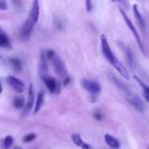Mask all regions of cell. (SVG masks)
Wrapping results in <instances>:
<instances>
[{
    "label": "cell",
    "instance_id": "5bb4252c",
    "mask_svg": "<svg viewBox=\"0 0 149 149\" xmlns=\"http://www.w3.org/2000/svg\"><path fill=\"white\" fill-rule=\"evenodd\" d=\"M112 65H113V68H114V69H115V70H116V71H118V72H119V73H120L125 79H129L128 71H127V70H126V68L121 64V62H120V61H118V59H116Z\"/></svg>",
    "mask_w": 149,
    "mask_h": 149
},
{
    "label": "cell",
    "instance_id": "8992f818",
    "mask_svg": "<svg viewBox=\"0 0 149 149\" xmlns=\"http://www.w3.org/2000/svg\"><path fill=\"white\" fill-rule=\"evenodd\" d=\"M81 86L88 91L90 93H93V94H97L100 92V85L97 83V81H93V80H90V79H83L81 80Z\"/></svg>",
    "mask_w": 149,
    "mask_h": 149
},
{
    "label": "cell",
    "instance_id": "484cf974",
    "mask_svg": "<svg viewBox=\"0 0 149 149\" xmlns=\"http://www.w3.org/2000/svg\"><path fill=\"white\" fill-rule=\"evenodd\" d=\"M1 91H2V87H1V84H0V93H1Z\"/></svg>",
    "mask_w": 149,
    "mask_h": 149
},
{
    "label": "cell",
    "instance_id": "4316f807",
    "mask_svg": "<svg viewBox=\"0 0 149 149\" xmlns=\"http://www.w3.org/2000/svg\"><path fill=\"white\" fill-rule=\"evenodd\" d=\"M15 149H21V148H19V147H16V148H15Z\"/></svg>",
    "mask_w": 149,
    "mask_h": 149
},
{
    "label": "cell",
    "instance_id": "44dd1931",
    "mask_svg": "<svg viewBox=\"0 0 149 149\" xmlns=\"http://www.w3.org/2000/svg\"><path fill=\"white\" fill-rule=\"evenodd\" d=\"M12 144H13V137L12 136H6L3 139V144H2L3 149H9L12 147Z\"/></svg>",
    "mask_w": 149,
    "mask_h": 149
},
{
    "label": "cell",
    "instance_id": "277c9868",
    "mask_svg": "<svg viewBox=\"0 0 149 149\" xmlns=\"http://www.w3.org/2000/svg\"><path fill=\"white\" fill-rule=\"evenodd\" d=\"M40 17V1L38 0H33V5H31V9H30V13H29V16H28V21L31 23V24H36L37 23V20Z\"/></svg>",
    "mask_w": 149,
    "mask_h": 149
},
{
    "label": "cell",
    "instance_id": "5b68a950",
    "mask_svg": "<svg viewBox=\"0 0 149 149\" xmlns=\"http://www.w3.org/2000/svg\"><path fill=\"white\" fill-rule=\"evenodd\" d=\"M6 81L8 83V85H9L15 92H17V93L23 92V90H24V84H23V81L20 80L19 78L13 77V76H8V77H6Z\"/></svg>",
    "mask_w": 149,
    "mask_h": 149
},
{
    "label": "cell",
    "instance_id": "9c48e42d",
    "mask_svg": "<svg viewBox=\"0 0 149 149\" xmlns=\"http://www.w3.org/2000/svg\"><path fill=\"white\" fill-rule=\"evenodd\" d=\"M34 90H33V85L30 84L29 85V90H28V98H27V101L24 102L26 104V108H24V113H28L30 112V109L33 108L34 106Z\"/></svg>",
    "mask_w": 149,
    "mask_h": 149
},
{
    "label": "cell",
    "instance_id": "d4e9b609",
    "mask_svg": "<svg viewBox=\"0 0 149 149\" xmlns=\"http://www.w3.org/2000/svg\"><path fill=\"white\" fill-rule=\"evenodd\" d=\"M7 8V5H6V2H5V0H0V9H2V10H5Z\"/></svg>",
    "mask_w": 149,
    "mask_h": 149
},
{
    "label": "cell",
    "instance_id": "7a4b0ae2",
    "mask_svg": "<svg viewBox=\"0 0 149 149\" xmlns=\"http://www.w3.org/2000/svg\"><path fill=\"white\" fill-rule=\"evenodd\" d=\"M49 59L51 61V64H52V68H54L55 72L59 77H66V69H65V64H64L63 59L56 54H54Z\"/></svg>",
    "mask_w": 149,
    "mask_h": 149
},
{
    "label": "cell",
    "instance_id": "3957f363",
    "mask_svg": "<svg viewBox=\"0 0 149 149\" xmlns=\"http://www.w3.org/2000/svg\"><path fill=\"white\" fill-rule=\"evenodd\" d=\"M100 42H101V51H102V55L106 57V59H107L111 64H113V63L116 61V57L114 56L113 51L111 50V48H109V45H108V42H107L105 35H101Z\"/></svg>",
    "mask_w": 149,
    "mask_h": 149
},
{
    "label": "cell",
    "instance_id": "ac0fdd59",
    "mask_svg": "<svg viewBox=\"0 0 149 149\" xmlns=\"http://www.w3.org/2000/svg\"><path fill=\"white\" fill-rule=\"evenodd\" d=\"M134 78H135V80H136V81H137V83H139V84L142 86V88H143V94H144V98H146V100L148 101V100H149V88H148V86H147V85H146V84H144V83H143V81H142V80H141V79H140L137 76H135Z\"/></svg>",
    "mask_w": 149,
    "mask_h": 149
},
{
    "label": "cell",
    "instance_id": "4fadbf2b",
    "mask_svg": "<svg viewBox=\"0 0 149 149\" xmlns=\"http://www.w3.org/2000/svg\"><path fill=\"white\" fill-rule=\"evenodd\" d=\"M133 13H134V16H135V19H136V21H137L141 30L144 31V20L142 17V14L140 13V9H139L137 5H133Z\"/></svg>",
    "mask_w": 149,
    "mask_h": 149
},
{
    "label": "cell",
    "instance_id": "9a60e30c",
    "mask_svg": "<svg viewBox=\"0 0 149 149\" xmlns=\"http://www.w3.org/2000/svg\"><path fill=\"white\" fill-rule=\"evenodd\" d=\"M43 80H44V83H45L47 88H48L50 92L54 93V92L57 90V83H56V80H55L52 77H44Z\"/></svg>",
    "mask_w": 149,
    "mask_h": 149
},
{
    "label": "cell",
    "instance_id": "7402d4cb",
    "mask_svg": "<svg viewBox=\"0 0 149 149\" xmlns=\"http://www.w3.org/2000/svg\"><path fill=\"white\" fill-rule=\"evenodd\" d=\"M9 62H10V64L13 65V68H14L15 70H19V71L21 70V63H20V61H19L17 58H12Z\"/></svg>",
    "mask_w": 149,
    "mask_h": 149
},
{
    "label": "cell",
    "instance_id": "f1b7e54d",
    "mask_svg": "<svg viewBox=\"0 0 149 149\" xmlns=\"http://www.w3.org/2000/svg\"><path fill=\"white\" fill-rule=\"evenodd\" d=\"M0 57H1V56H0Z\"/></svg>",
    "mask_w": 149,
    "mask_h": 149
},
{
    "label": "cell",
    "instance_id": "7c38bea8",
    "mask_svg": "<svg viewBox=\"0 0 149 149\" xmlns=\"http://www.w3.org/2000/svg\"><path fill=\"white\" fill-rule=\"evenodd\" d=\"M43 100H44V93H43L42 91H40V92L37 93L36 99L34 100V111H33L34 114L38 113V111L41 109V107H42V105H43Z\"/></svg>",
    "mask_w": 149,
    "mask_h": 149
},
{
    "label": "cell",
    "instance_id": "6da1fadb",
    "mask_svg": "<svg viewBox=\"0 0 149 149\" xmlns=\"http://www.w3.org/2000/svg\"><path fill=\"white\" fill-rule=\"evenodd\" d=\"M120 13H121V16L123 17V20H125V22H126V24H127V27L129 28V30L133 33V35H134V37H135V40H136V42H137V44H139V47H140V49H141V51L146 55V50H144V45H143V42H142V40H141V37H140V35H139V33H137V30H136V28L134 27V24H133V22L130 21V19L126 15V13L123 12V10H121L120 9Z\"/></svg>",
    "mask_w": 149,
    "mask_h": 149
},
{
    "label": "cell",
    "instance_id": "83f0119b",
    "mask_svg": "<svg viewBox=\"0 0 149 149\" xmlns=\"http://www.w3.org/2000/svg\"><path fill=\"white\" fill-rule=\"evenodd\" d=\"M112 1H116V0H112Z\"/></svg>",
    "mask_w": 149,
    "mask_h": 149
},
{
    "label": "cell",
    "instance_id": "8fae6325",
    "mask_svg": "<svg viewBox=\"0 0 149 149\" xmlns=\"http://www.w3.org/2000/svg\"><path fill=\"white\" fill-rule=\"evenodd\" d=\"M71 140L73 141L74 144H77V146L80 147L81 149H92V147H91L88 143H86V142H84V141L81 140V137H80L79 134H72V135H71Z\"/></svg>",
    "mask_w": 149,
    "mask_h": 149
},
{
    "label": "cell",
    "instance_id": "d6986e66",
    "mask_svg": "<svg viewBox=\"0 0 149 149\" xmlns=\"http://www.w3.org/2000/svg\"><path fill=\"white\" fill-rule=\"evenodd\" d=\"M0 47H3V48H9L10 47L9 38L3 33H0Z\"/></svg>",
    "mask_w": 149,
    "mask_h": 149
},
{
    "label": "cell",
    "instance_id": "2e32d148",
    "mask_svg": "<svg viewBox=\"0 0 149 149\" xmlns=\"http://www.w3.org/2000/svg\"><path fill=\"white\" fill-rule=\"evenodd\" d=\"M122 48H123V51H125V54H126V58H127V62H128L129 66H130V68H134V66H135V58H134V56H133V52H132L130 48H128L127 45H125V47H122Z\"/></svg>",
    "mask_w": 149,
    "mask_h": 149
},
{
    "label": "cell",
    "instance_id": "ba28073f",
    "mask_svg": "<svg viewBox=\"0 0 149 149\" xmlns=\"http://www.w3.org/2000/svg\"><path fill=\"white\" fill-rule=\"evenodd\" d=\"M38 70H40V74L42 78L45 77L47 72H48V64H47V57H45V52L42 51L41 52V56H40V66H38Z\"/></svg>",
    "mask_w": 149,
    "mask_h": 149
},
{
    "label": "cell",
    "instance_id": "cb8c5ba5",
    "mask_svg": "<svg viewBox=\"0 0 149 149\" xmlns=\"http://www.w3.org/2000/svg\"><path fill=\"white\" fill-rule=\"evenodd\" d=\"M85 5H86V10L91 12L92 10V0H85Z\"/></svg>",
    "mask_w": 149,
    "mask_h": 149
},
{
    "label": "cell",
    "instance_id": "ffe728a7",
    "mask_svg": "<svg viewBox=\"0 0 149 149\" xmlns=\"http://www.w3.org/2000/svg\"><path fill=\"white\" fill-rule=\"evenodd\" d=\"M14 106L16 107V108H22L23 106H24V99H23V97H15L14 98Z\"/></svg>",
    "mask_w": 149,
    "mask_h": 149
},
{
    "label": "cell",
    "instance_id": "e0dca14e",
    "mask_svg": "<svg viewBox=\"0 0 149 149\" xmlns=\"http://www.w3.org/2000/svg\"><path fill=\"white\" fill-rule=\"evenodd\" d=\"M105 141H106V143L111 147V148H113V149H118L119 148V141L115 139V137H113L112 135H109V134H106L105 135Z\"/></svg>",
    "mask_w": 149,
    "mask_h": 149
},
{
    "label": "cell",
    "instance_id": "603a6c76",
    "mask_svg": "<svg viewBox=\"0 0 149 149\" xmlns=\"http://www.w3.org/2000/svg\"><path fill=\"white\" fill-rule=\"evenodd\" d=\"M35 137H36V135H35L34 133H30V134H27V135H24L22 140H23V142H26V143H27V142H30V141H33Z\"/></svg>",
    "mask_w": 149,
    "mask_h": 149
},
{
    "label": "cell",
    "instance_id": "30bf717a",
    "mask_svg": "<svg viewBox=\"0 0 149 149\" xmlns=\"http://www.w3.org/2000/svg\"><path fill=\"white\" fill-rule=\"evenodd\" d=\"M33 28H34V24H31L28 20H26V22L23 23V26H22V28H21V37L23 38V40H27V38H29V36H30V34H31V31H33Z\"/></svg>",
    "mask_w": 149,
    "mask_h": 149
},
{
    "label": "cell",
    "instance_id": "52a82bcc",
    "mask_svg": "<svg viewBox=\"0 0 149 149\" xmlns=\"http://www.w3.org/2000/svg\"><path fill=\"white\" fill-rule=\"evenodd\" d=\"M128 101L130 102V105H133L139 112H143L144 111V106H143V102L141 101V99L139 98V97H136V95H133L132 93H129L128 94Z\"/></svg>",
    "mask_w": 149,
    "mask_h": 149
}]
</instances>
